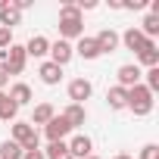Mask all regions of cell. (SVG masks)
Instances as JSON below:
<instances>
[{
    "label": "cell",
    "instance_id": "cell-1",
    "mask_svg": "<svg viewBox=\"0 0 159 159\" xmlns=\"http://www.w3.org/2000/svg\"><path fill=\"white\" fill-rule=\"evenodd\" d=\"M59 38L62 41H78V38H84V16L78 13V7L75 3H62L59 7Z\"/></svg>",
    "mask_w": 159,
    "mask_h": 159
},
{
    "label": "cell",
    "instance_id": "cell-2",
    "mask_svg": "<svg viewBox=\"0 0 159 159\" xmlns=\"http://www.w3.org/2000/svg\"><path fill=\"white\" fill-rule=\"evenodd\" d=\"M25 62H28V56H25V47L22 44H10L7 50H0V66H3L7 75H22L25 72Z\"/></svg>",
    "mask_w": 159,
    "mask_h": 159
},
{
    "label": "cell",
    "instance_id": "cell-3",
    "mask_svg": "<svg viewBox=\"0 0 159 159\" xmlns=\"http://www.w3.org/2000/svg\"><path fill=\"white\" fill-rule=\"evenodd\" d=\"M10 140H16L25 150H41V140H38V128L31 122H13V131H10Z\"/></svg>",
    "mask_w": 159,
    "mask_h": 159
},
{
    "label": "cell",
    "instance_id": "cell-4",
    "mask_svg": "<svg viewBox=\"0 0 159 159\" xmlns=\"http://www.w3.org/2000/svg\"><path fill=\"white\" fill-rule=\"evenodd\" d=\"M128 109L134 116H150L153 112V94L143 88V84H134L128 91Z\"/></svg>",
    "mask_w": 159,
    "mask_h": 159
},
{
    "label": "cell",
    "instance_id": "cell-5",
    "mask_svg": "<svg viewBox=\"0 0 159 159\" xmlns=\"http://www.w3.org/2000/svg\"><path fill=\"white\" fill-rule=\"evenodd\" d=\"M47 56H50V62H53V66H59V69H62L66 62H72L75 47H72L69 41H62V38H59V41H50V53H47Z\"/></svg>",
    "mask_w": 159,
    "mask_h": 159
},
{
    "label": "cell",
    "instance_id": "cell-6",
    "mask_svg": "<svg viewBox=\"0 0 159 159\" xmlns=\"http://www.w3.org/2000/svg\"><path fill=\"white\" fill-rule=\"evenodd\" d=\"M94 94V84L88 81V78H72L69 81V100L78 103V106H84V100H91Z\"/></svg>",
    "mask_w": 159,
    "mask_h": 159
},
{
    "label": "cell",
    "instance_id": "cell-7",
    "mask_svg": "<svg viewBox=\"0 0 159 159\" xmlns=\"http://www.w3.org/2000/svg\"><path fill=\"white\" fill-rule=\"evenodd\" d=\"M44 134H47L50 143H56V140H66V137L72 134V128H69V122H66L62 116H53V119L44 125Z\"/></svg>",
    "mask_w": 159,
    "mask_h": 159
},
{
    "label": "cell",
    "instance_id": "cell-8",
    "mask_svg": "<svg viewBox=\"0 0 159 159\" xmlns=\"http://www.w3.org/2000/svg\"><path fill=\"white\" fill-rule=\"evenodd\" d=\"M119 44H125V50H131V53H140V50H143L150 41L140 34V28H137V25H131L125 34H119Z\"/></svg>",
    "mask_w": 159,
    "mask_h": 159
},
{
    "label": "cell",
    "instance_id": "cell-9",
    "mask_svg": "<svg viewBox=\"0 0 159 159\" xmlns=\"http://www.w3.org/2000/svg\"><path fill=\"white\" fill-rule=\"evenodd\" d=\"M69 143V153H72V159H88L91 156V150H94V140L88 137V134H75L72 140H66Z\"/></svg>",
    "mask_w": 159,
    "mask_h": 159
},
{
    "label": "cell",
    "instance_id": "cell-10",
    "mask_svg": "<svg viewBox=\"0 0 159 159\" xmlns=\"http://www.w3.org/2000/svg\"><path fill=\"white\" fill-rule=\"evenodd\" d=\"M119 88H125V91H131L134 84H140V78H143V72H140V66H119Z\"/></svg>",
    "mask_w": 159,
    "mask_h": 159
},
{
    "label": "cell",
    "instance_id": "cell-11",
    "mask_svg": "<svg viewBox=\"0 0 159 159\" xmlns=\"http://www.w3.org/2000/svg\"><path fill=\"white\" fill-rule=\"evenodd\" d=\"M62 119H66L69 128L75 131V128H81V125L88 122V109H84V106H78V103H69V106L62 109Z\"/></svg>",
    "mask_w": 159,
    "mask_h": 159
},
{
    "label": "cell",
    "instance_id": "cell-12",
    "mask_svg": "<svg viewBox=\"0 0 159 159\" xmlns=\"http://www.w3.org/2000/svg\"><path fill=\"white\" fill-rule=\"evenodd\" d=\"M94 41H97L100 53H116V50H119V31H112V28H103Z\"/></svg>",
    "mask_w": 159,
    "mask_h": 159
},
{
    "label": "cell",
    "instance_id": "cell-13",
    "mask_svg": "<svg viewBox=\"0 0 159 159\" xmlns=\"http://www.w3.org/2000/svg\"><path fill=\"white\" fill-rule=\"evenodd\" d=\"M50 53V41L44 38V34H34L28 44H25V56H34V59H41V56H47Z\"/></svg>",
    "mask_w": 159,
    "mask_h": 159
},
{
    "label": "cell",
    "instance_id": "cell-14",
    "mask_svg": "<svg viewBox=\"0 0 159 159\" xmlns=\"http://www.w3.org/2000/svg\"><path fill=\"white\" fill-rule=\"evenodd\" d=\"M38 75H41V81H44V84H50V88L62 81V69H59V66H53L50 59H47V62H41V69H38Z\"/></svg>",
    "mask_w": 159,
    "mask_h": 159
},
{
    "label": "cell",
    "instance_id": "cell-15",
    "mask_svg": "<svg viewBox=\"0 0 159 159\" xmlns=\"http://www.w3.org/2000/svg\"><path fill=\"white\" fill-rule=\"evenodd\" d=\"M75 53L81 56V59H97V56H103L94 38H78V44H75Z\"/></svg>",
    "mask_w": 159,
    "mask_h": 159
},
{
    "label": "cell",
    "instance_id": "cell-16",
    "mask_svg": "<svg viewBox=\"0 0 159 159\" xmlns=\"http://www.w3.org/2000/svg\"><path fill=\"white\" fill-rule=\"evenodd\" d=\"M106 103H109V109H116V112H119V109H128V91L119 88V84L109 88V91H106Z\"/></svg>",
    "mask_w": 159,
    "mask_h": 159
},
{
    "label": "cell",
    "instance_id": "cell-17",
    "mask_svg": "<svg viewBox=\"0 0 159 159\" xmlns=\"http://www.w3.org/2000/svg\"><path fill=\"white\" fill-rule=\"evenodd\" d=\"M137 59H140L143 69H156V66H159V47H156V41H150V44L137 53Z\"/></svg>",
    "mask_w": 159,
    "mask_h": 159
},
{
    "label": "cell",
    "instance_id": "cell-18",
    "mask_svg": "<svg viewBox=\"0 0 159 159\" xmlns=\"http://www.w3.org/2000/svg\"><path fill=\"white\" fill-rule=\"evenodd\" d=\"M10 100H13L16 106H28V103H31V88H28L25 81H16V84L10 88Z\"/></svg>",
    "mask_w": 159,
    "mask_h": 159
},
{
    "label": "cell",
    "instance_id": "cell-19",
    "mask_svg": "<svg viewBox=\"0 0 159 159\" xmlns=\"http://www.w3.org/2000/svg\"><path fill=\"white\" fill-rule=\"evenodd\" d=\"M16 116H19V106L10 100L7 91H0V122H16Z\"/></svg>",
    "mask_w": 159,
    "mask_h": 159
},
{
    "label": "cell",
    "instance_id": "cell-20",
    "mask_svg": "<svg viewBox=\"0 0 159 159\" xmlns=\"http://www.w3.org/2000/svg\"><path fill=\"white\" fill-rule=\"evenodd\" d=\"M19 22H22V13H19V10H16L13 3L0 10V25H3V28H10V31H13V28H16Z\"/></svg>",
    "mask_w": 159,
    "mask_h": 159
},
{
    "label": "cell",
    "instance_id": "cell-21",
    "mask_svg": "<svg viewBox=\"0 0 159 159\" xmlns=\"http://www.w3.org/2000/svg\"><path fill=\"white\" fill-rule=\"evenodd\" d=\"M137 28H140V34H143L147 41H156V38H159V16H143V22H140Z\"/></svg>",
    "mask_w": 159,
    "mask_h": 159
},
{
    "label": "cell",
    "instance_id": "cell-22",
    "mask_svg": "<svg viewBox=\"0 0 159 159\" xmlns=\"http://www.w3.org/2000/svg\"><path fill=\"white\" fill-rule=\"evenodd\" d=\"M53 116H56V109H53L50 103H38L34 112H31V125H47Z\"/></svg>",
    "mask_w": 159,
    "mask_h": 159
},
{
    "label": "cell",
    "instance_id": "cell-23",
    "mask_svg": "<svg viewBox=\"0 0 159 159\" xmlns=\"http://www.w3.org/2000/svg\"><path fill=\"white\" fill-rule=\"evenodd\" d=\"M44 159H72V153H69V143H66V140L47 143V150H44Z\"/></svg>",
    "mask_w": 159,
    "mask_h": 159
},
{
    "label": "cell",
    "instance_id": "cell-24",
    "mask_svg": "<svg viewBox=\"0 0 159 159\" xmlns=\"http://www.w3.org/2000/svg\"><path fill=\"white\" fill-rule=\"evenodd\" d=\"M0 159H22V147L16 140H3L0 143Z\"/></svg>",
    "mask_w": 159,
    "mask_h": 159
},
{
    "label": "cell",
    "instance_id": "cell-25",
    "mask_svg": "<svg viewBox=\"0 0 159 159\" xmlns=\"http://www.w3.org/2000/svg\"><path fill=\"white\" fill-rule=\"evenodd\" d=\"M143 88H147L153 97L159 94V66H156V69H147V81H143Z\"/></svg>",
    "mask_w": 159,
    "mask_h": 159
},
{
    "label": "cell",
    "instance_id": "cell-26",
    "mask_svg": "<svg viewBox=\"0 0 159 159\" xmlns=\"http://www.w3.org/2000/svg\"><path fill=\"white\" fill-rule=\"evenodd\" d=\"M137 159H159V147H156V143H147V147L140 150Z\"/></svg>",
    "mask_w": 159,
    "mask_h": 159
},
{
    "label": "cell",
    "instance_id": "cell-27",
    "mask_svg": "<svg viewBox=\"0 0 159 159\" xmlns=\"http://www.w3.org/2000/svg\"><path fill=\"white\" fill-rule=\"evenodd\" d=\"M13 44V31L10 28H3V25H0V50H7Z\"/></svg>",
    "mask_w": 159,
    "mask_h": 159
},
{
    "label": "cell",
    "instance_id": "cell-28",
    "mask_svg": "<svg viewBox=\"0 0 159 159\" xmlns=\"http://www.w3.org/2000/svg\"><path fill=\"white\" fill-rule=\"evenodd\" d=\"M22 159H44V150H25Z\"/></svg>",
    "mask_w": 159,
    "mask_h": 159
},
{
    "label": "cell",
    "instance_id": "cell-29",
    "mask_svg": "<svg viewBox=\"0 0 159 159\" xmlns=\"http://www.w3.org/2000/svg\"><path fill=\"white\" fill-rule=\"evenodd\" d=\"M7 84H10V75H7V72H3V66H0V91H3V88H7Z\"/></svg>",
    "mask_w": 159,
    "mask_h": 159
},
{
    "label": "cell",
    "instance_id": "cell-30",
    "mask_svg": "<svg viewBox=\"0 0 159 159\" xmlns=\"http://www.w3.org/2000/svg\"><path fill=\"white\" fill-rule=\"evenodd\" d=\"M112 159H131V156H128V153H116Z\"/></svg>",
    "mask_w": 159,
    "mask_h": 159
},
{
    "label": "cell",
    "instance_id": "cell-31",
    "mask_svg": "<svg viewBox=\"0 0 159 159\" xmlns=\"http://www.w3.org/2000/svg\"><path fill=\"white\" fill-rule=\"evenodd\" d=\"M88 159H100V156H94V153H91V156H88Z\"/></svg>",
    "mask_w": 159,
    "mask_h": 159
}]
</instances>
